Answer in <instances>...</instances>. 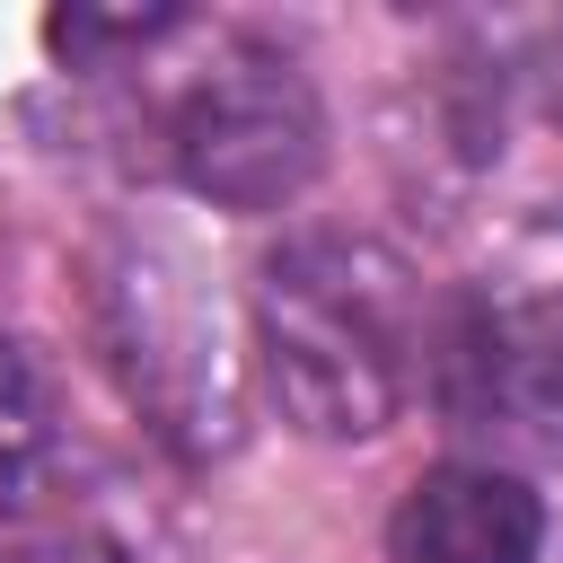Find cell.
<instances>
[{
  "instance_id": "1",
  "label": "cell",
  "mask_w": 563,
  "mask_h": 563,
  "mask_svg": "<svg viewBox=\"0 0 563 563\" xmlns=\"http://www.w3.org/2000/svg\"><path fill=\"white\" fill-rule=\"evenodd\" d=\"M255 352L308 440H378L413 387V273L378 238H290L255 282Z\"/></svg>"
},
{
  "instance_id": "2",
  "label": "cell",
  "mask_w": 563,
  "mask_h": 563,
  "mask_svg": "<svg viewBox=\"0 0 563 563\" xmlns=\"http://www.w3.org/2000/svg\"><path fill=\"white\" fill-rule=\"evenodd\" d=\"M88 317H97V352H106L123 405L176 457H220L238 440L229 317L176 238H114L88 273Z\"/></svg>"
},
{
  "instance_id": "3",
  "label": "cell",
  "mask_w": 563,
  "mask_h": 563,
  "mask_svg": "<svg viewBox=\"0 0 563 563\" xmlns=\"http://www.w3.org/2000/svg\"><path fill=\"white\" fill-rule=\"evenodd\" d=\"M167 158L220 211H282L325 167V106L290 53L238 35L167 106Z\"/></svg>"
},
{
  "instance_id": "4",
  "label": "cell",
  "mask_w": 563,
  "mask_h": 563,
  "mask_svg": "<svg viewBox=\"0 0 563 563\" xmlns=\"http://www.w3.org/2000/svg\"><path fill=\"white\" fill-rule=\"evenodd\" d=\"M431 396L484 466L563 457V308L554 299H466L431 343Z\"/></svg>"
},
{
  "instance_id": "5",
  "label": "cell",
  "mask_w": 563,
  "mask_h": 563,
  "mask_svg": "<svg viewBox=\"0 0 563 563\" xmlns=\"http://www.w3.org/2000/svg\"><path fill=\"white\" fill-rule=\"evenodd\" d=\"M545 545V510L510 466L457 457L405 484L396 519H387V554L396 563H537Z\"/></svg>"
},
{
  "instance_id": "6",
  "label": "cell",
  "mask_w": 563,
  "mask_h": 563,
  "mask_svg": "<svg viewBox=\"0 0 563 563\" xmlns=\"http://www.w3.org/2000/svg\"><path fill=\"white\" fill-rule=\"evenodd\" d=\"M44 457H53L44 387H35V369L18 361V343H0V510L44 475Z\"/></svg>"
}]
</instances>
